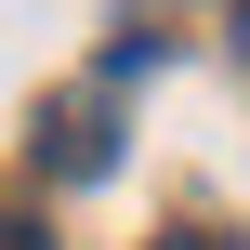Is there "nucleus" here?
<instances>
[{
  "instance_id": "f257e3e1",
  "label": "nucleus",
  "mask_w": 250,
  "mask_h": 250,
  "mask_svg": "<svg viewBox=\"0 0 250 250\" xmlns=\"http://www.w3.org/2000/svg\"><path fill=\"white\" fill-rule=\"evenodd\" d=\"M145 250H250V237H224V224H185V237H145Z\"/></svg>"
},
{
  "instance_id": "f03ea898",
  "label": "nucleus",
  "mask_w": 250,
  "mask_h": 250,
  "mask_svg": "<svg viewBox=\"0 0 250 250\" xmlns=\"http://www.w3.org/2000/svg\"><path fill=\"white\" fill-rule=\"evenodd\" d=\"M0 250H53V237H40V224H26V211H0Z\"/></svg>"
}]
</instances>
